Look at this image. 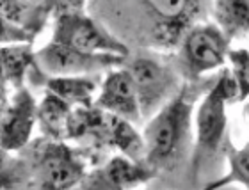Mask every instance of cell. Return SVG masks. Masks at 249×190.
<instances>
[{"label": "cell", "mask_w": 249, "mask_h": 190, "mask_svg": "<svg viewBox=\"0 0 249 190\" xmlns=\"http://www.w3.org/2000/svg\"><path fill=\"white\" fill-rule=\"evenodd\" d=\"M88 13L130 50L175 52L192 25L208 21L212 0H89Z\"/></svg>", "instance_id": "cell-1"}, {"label": "cell", "mask_w": 249, "mask_h": 190, "mask_svg": "<svg viewBox=\"0 0 249 190\" xmlns=\"http://www.w3.org/2000/svg\"><path fill=\"white\" fill-rule=\"evenodd\" d=\"M215 80L217 75L185 80L180 91L146 121L142 132L144 162L155 171L157 178H171L183 171V167L189 173L194 146L192 114Z\"/></svg>", "instance_id": "cell-2"}, {"label": "cell", "mask_w": 249, "mask_h": 190, "mask_svg": "<svg viewBox=\"0 0 249 190\" xmlns=\"http://www.w3.org/2000/svg\"><path fill=\"white\" fill-rule=\"evenodd\" d=\"M68 142L41 135L16 153L2 151L0 190L80 187L93 164L82 148Z\"/></svg>", "instance_id": "cell-3"}, {"label": "cell", "mask_w": 249, "mask_h": 190, "mask_svg": "<svg viewBox=\"0 0 249 190\" xmlns=\"http://www.w3.org/2000/svg\"><path fill=\"white\" fill-rule=\"evenodd\" d=\"M231 103H237V87L230 69L224 68L217 73L215 84L197 105L194 119V146L189 167V180L192 185H197L199 178L207 174L226 151V144L230 140L226 107Z\"/></svg>", "instance_id": "cell-4"}, {"label": "cell", "mask_w": 249, "mask_h": 190, "mask_svg": "<svg viewBox=\"0 0 249 190\" xmlns=\"http://www.w3.org/2000/svg\"><path fill=\"white\" fill-rule=\"evenodd\" d=\"M121 66L126 68L134 78L142 121L153 118L157 110L166 105L185 82L175 62L173 52H157L148 48L130 50Z\"/></svg>", "instance_id": "cell-5"}, {"label": "cell", "mask_w": 249, "mask_h": 190, "mask_svg": "<svg viewBox=\"0 0 249 190\" xmlns=\"http://www.w3.org/2000/svg\"><path fill=\"white\" fill-rule=\"evenodd\" d=\"M230 37L217 23L199 21L192 25L173 52L183 80H199L228 62Z\"/></svg>", "instance_id": "cell-6"}, {"label": "cell", "mask_w": 249, "mask_h": 190, "mask_svg": "<svg viewBox=\"0 0 249 190\" xmlns=\"http://www.w3.org/2000/svg\"><path fill=\"white\" fill-rule=\"evenodd\" d=\"M52 39L89 53H130V48L120 37H116L93 15L86 13V9L59 13L55 16Z\"/></svg>", "instance_id": "cell-7"}, {"label": "cell", "mask_w": 249, "mask_h": 190, "mask_svg": "<svg viewBox=\"0 0 249 190\" xmlns=\"http://www.w3.org/2000/svg\"><path fill=\"white\" fill-rule=\"evenodd\" d=\"M37 62L50 77L59 75H100L123 64L126 55L118 53H89L59 41H50L36 52Z\"/></svg>", "instance_id": "cell-8"}, {"label": "cell", "mask_w": 249, "mask_h": 190, "mask_svg": "<svg viewBox=\"0 0 249 190\" xmlns=\"http://www.w3.org/2000/svg\"><path fill=\"white\" fill-rule=\"evenodd\" d=\"M37 124V102L29 86L9 93H2V124L0 146L2 151L16 153L32 140Z\"/></svg>", "instance_id": "cell-9"}, {"label": "cell", "mask_w": 249, "mask_h": 190, "mask_svg": "<svg viewBox=\"0 0 249 190\" xmlns=\"http://www.w3.org/2000/svg\"><path fill=\"white\" fill-rule=\"evenodd\" d=\"M155 178V171L144 160H134L123 153H118L88 171L86 178L80 183V189H134V187L148 185Z\"/></svg>", "instance_id": "cell-10"}, {"label": "cell", "mask_w": 249, "mask_h": 190, "mask_svg": "<svg viewBox=\"0 0 249 190\" xmlns=\"http://www.w3.org/2000/svg\"><path fill=\"white\" fill-rule=\"evenodd\" d=\"M94 105L134 124L142 123L139 94L135 89L134 78L123 66L112 68L105 73Z\"/></svg>", "instance_id": "cell-11"}, {"label": "cell", "mask_w": 249, "mask_h": 190, "mask_svg": "<svg viewBox=\"0 0 249 190\" xmlns=\"http://www.w3.org/2000/svg\"><path fill=\"white\" fill-rule=\"evenodd\" d=\"M52 13L31 0H2V45L34 43Z\"/></svg>", "instance_id": "cell-12"}, {"label": "cell", "mask_w": 249, "mask_h": 190, "mask_svg": "<svg viewBox=\"0 0 249 190\" xmlns=\"http://www.w3.org/2000/svg\"><path fill=\"white\" fill-rule=\"evenodd\" d=\"M2 91L25 87L27 82L34 87H45L48 77L37 62L32 43H7L2 45Z\"/></svg>", "instance_id": "cell-13"}, {"label": "cell", "mask_w": 249, "mask_h": 190, "mask_svg": "<svg viewBox=\"0 0 249 190\" xmlns=\"http://www.w3.org/2000/svg\"><path fill=\"white\" fill-rule=\"evenodd\" d=\"M100 84L96 75H59L48 77L45 91L57 94L73 107H88L94 105Z\"/></svg>", "instance_id": "cell-14"}, {"label": "cell", "mask_w": 249, "mask_h": 190, "mask_svg": "<svg viewBox=\"0 0 249 190\" xmlns=\"http://www.w3.org/2000/svg\"><path fill=\"white\" fill-rule=\"evenodd\" d=\"M73 105L64 102L57 94L45 91V96L37 103V126L45 137L68 140V123Z\"/></svg>", "instance_id": "cell-15"}, {"label": "cell", "mask_w": 249, "mask_h": 190, "mask_svg": "<svg viewBox=\"0 0 249 190\" xmlns=\"http://www.w3.org/2000/svg\"><path fill=\"white\" fill-rule=\"evenodd\" d=\"M212 16L230 41L249 36V0H212Z\"/></svg>", "instance_id": "cell-16"}, {"label": "cell", "mask_w": 249, "mask_h": 190, "mask_svg": "<svg viewBox=\"0 0 249 190\" xmlns=\"http://www.w3.org/2000/svg\"><path fill=\"white\" fill-rule=\"evenodd\" d=\"M224 156H226L230 165L228 174L221 176L215 181H210L205 187L207 189H219V187L239 183V185H244L246 189H249V142L242 148H235L231 140H228Z\"/></svg>", "instance_id": "cell-17"}, {"label": "cell", "mask_w": 249, "mask_h": 190, "mask_svg": "<svg viewBox=\"0 0 249 190\" xmlns=\"http://www.w3.org/2000/svg\"><path fill=\"white\" fill-rule=\"evenodd\" d=\"M230 75L237 87V103L249 98V50L246 48H230L228 53Z\"/></svg>", "instance_id": "cell-18"}, {"label": "cell", "mask_w": 249, "mask_h": 190, "mask_svg": "<svg viewBox=\"0 0 249 190\" xmlns=\"http://www.w3.org/2000/svg\"><path fill=\"white\" fill-rule=\"evenodd\" d=\"M45 7H47L52 16L59 15V13H64V11H80L86 9V5L89 4V0H43L41 2Z\"/></svg>", "instance_id": "cell-19"}]
</instances>
